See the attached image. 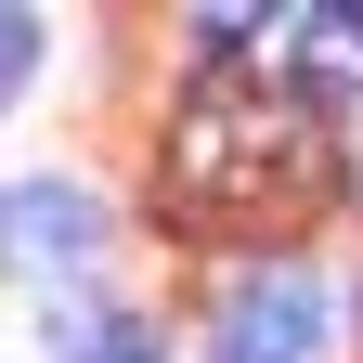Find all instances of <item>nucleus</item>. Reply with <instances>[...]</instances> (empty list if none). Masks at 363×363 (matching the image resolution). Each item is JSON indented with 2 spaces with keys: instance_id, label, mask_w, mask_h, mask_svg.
I'll return each instance as SVG.
<instances>
[{
  "instance_id": "1",
  "label": "nucleus",
  "mask_w": 363,
  "mask_h": 363,
  "mask_svg": "<svg viewBox=\"0 0 363 363\" xmlns=\"http://www.w3.org/2000/svg\"><path fill=\"white\" fill-rule=\"evenodd\" d=\"M325 182H350V169L311 143V117L259 104L234 78H208L195 104L169 117V208L182 220H298Z\"/></svg>"
},
{
  "instance_id": "2",
  "label": "nucleus",
  "mask_w": 363,
  "mask_h": 363,
  "mask_svg": "<svg viewBox=\"0 0 363 363\" xmlns=\"http://www.w3.org/2000/svg\"><path fill=\"white\" fill-rule=\"evenodd\" d=\"M208 363H298L311 337H325V272L311 259H247L220 272V311H208Z\"/></svg>"
},
{
  "instance_id": "3",
  "label": "nucleus",
  "mask_w": 363,
  "mask_h": 363,
  "mask_svg": "<svg viewBox=\"0 0 363 363\" xmlns=\"http://www.w3.org/2000/svg\"><path fill=\"white\" fill-rule=\"evenodd\" d=\"M0 234H13V272L39 286V272H91V247H104V208L78 195V182H13V208H0Z\"/></svg>"
},
{
  "instance_id": "4",
  "label": "nucleus",
  "mask_w": 363,
  "mask_h": 363,
  "mask_svg": "<svg viewBox=\"0 0 363 363\" xmlns=\"http://www.w3.org/2000/svg\"><path fill=\"white\" fill-rule=\"evenodd\" d=\"M52 350L65 363H169V337L143 311H52Z\"/></svg>"
},
{
  "instance_id": "5",
  "label": "nucleus",
  "mask_w": 363,
  "mask_h": 363,
  "mask_svg": "<svg viewBox=\"0 0 363 363\" xmlns=\"http://www.w3.org/2000/svg\"><path fill=\"white\" fill-rule=\"evenodd\" d=\"M286 65L325 91H363V13H286Z\"/></svg>"
},
{
  "instance_id": "6",
  "label": "nucleus",
  "mask_w": 363,
  "mask_h": 363,
  "mask_svg": "<svg viewBox=\"0 0 363 363\" xmlns=\"http://www.w3.org/2000/svg\"><path fill=\"white\" fill-rule=\"evenodd\" d=\"M39 52H52V26H39V13H0V78H13V91L39 78Z\"/></svg>"
},
{
  "instance_id": "7",
  "label": "nucleus",
  "mask_w": 363,
  "mask_h": 363,
  "mask_svg": "<svg viewBox=\"0 0 363 363\" xmlns=\"http://www.w3.org/2000/svg\"><path fill=\"white\" fill-rule=\"evenodd\" d=\"M337 169H350V182H363V143H337Z\"/></svg>"
}]
</instances>
